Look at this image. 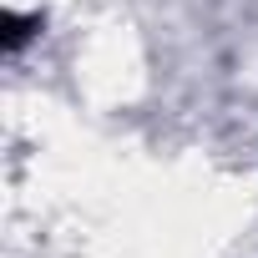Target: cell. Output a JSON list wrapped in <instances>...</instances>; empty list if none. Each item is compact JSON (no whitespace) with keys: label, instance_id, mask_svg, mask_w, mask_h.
Wrapping results in <instances>:
<instances>
[]
</instances>
